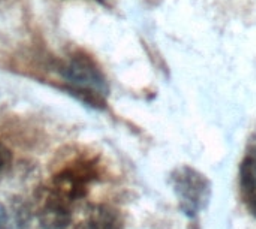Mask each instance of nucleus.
Instances as JSON below:
<instances>
[{"mask_svg": "<svg viewBox=\"0 0 256 229\" xmlns=\"http://www.w3.org/2000/svg\"><path fill=\"white\" fill-rule=\"evenodd\" d=\"M60 75L64 81L62 88L82 104L105 110L110 94L108 80L96 63V60L84 51L74 52L60 68Z\"/></svg>", "mask_w": 256, "mask_h": 229, "instance_id": "1", "label": "nucleus"}, {"mask_svg": "<svg viewBox=\"0 0 256 229\" xmlns=\"http://www.w3.org/2000/svg\"><path fill=\"white\" fill-rule=\"evenodd\" d=\"M170 182L184 216L194 219L210 204L212 182L196 168L182 165L171 172Z\"/></svg>", "mask_w": 256, "mask_h": 229, "instance_id": "2", "label": "nucleus"}, {"mask_svg": "<svg viewBox=\"0 0 256 229\" xmlns=\"http://www.w3.org/2000/svg\"><path fill=\"white\" fill-rule=\"evenodd\" d=\"M99 176L100 170L96 159L80 158L54 174L51 190L69 202L80 201L87 195L88 186Z\"/></svg>", "mask_w": 256, "mask_h": 229, "instance_id": "3", "label": "nucleus"}, {"mask_svg": "<svg viewBox=\"0 0 256 229\" xmlns=\"http://www.w3.org/2000/svg\"><path fill=\"white\" fill-rule=\"evenodd\" d=\"M240 189L248 210L256 218V146L248 150L242 162Z\"/></svg>", "mask_w": 256, "mask_h": 229, "instance_id": "4", "label": "nucleus"}, {"mask_svg": "<svg viewBox=\"0 0 256 229\" xmlns=\"http://www.w3.org/2000/svg\"><path fill=\"white\" fill-rule=\"evenodd\" d=\"M75 229H124L122 214L108 206L92 207Z\"/></svg>", "mask_w": 256, "mask_h": 229, "instance_id": "5", "label": "nucleus"}, {"mask_svg": "<svg viewBox=\"0 0 256 229\" xmlns=\"http://www.w3.org/2000/svg\"><path fill=\"white\" fill-rule=\"evenodd\" d=\"M24 220L20 213L0 204V229H22Z\"/></svg>", "mask_w": 256, "mask_h": 229, "instance_id": "6", "label": "nucleus"}, {"mask_svg": "<svg viewBox=\"0 0 256 229\" xmlns=\"http://www.w3.org/2000/svg\"><path fill=\"white\" fill-rule=\"evenodd\" d=\"M10 164H12V153L4 144L0 142V174L6 171L10 166Z\"/></svg>", "mask_w": 256, "mask_h": 229, "instance_id": "7", "label": "nucleus"}]
</instances>
